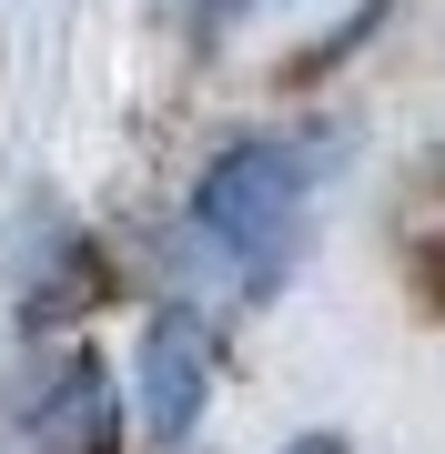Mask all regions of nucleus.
<instances>
[{
  "mask_svg": "<svg viewBox=\"0 0 445 454\" xmlns=\"http://www.w3.org/2000/svg\"><path fill=\"white\" fill-rule=\"evenodd\" d=\"M193 223L253 293H274L304 253V162L283 142H233L213 152V172L193 182Z\"/></svg>",
  "mask_w": 445,
  "mask_h": 454,
  "instance_id": "1",
  "label": "nucleus"
},
{
  "mask_svg": "<svg viewBox=\"0 0 445 454\" xmlns=\"http://www.w3.org/2000/svg\"><path fill=\"white\" fill-rule=\"evenodd\" d=\"M11 444L20 454H122V404H112V373L91 354H51L20 373L11 394Z\"/></svg>",
  "mask_w": 445,
  "mask_h": 454,
  "instance_id": "2",
  "label": "nucleus"
},
{
  "mask_svg": "<svg viewBox=\"0 0 445 454\" xmlns=\"http://www.w3.org/2000/svg\"><path fill=\"white\" fill-rule=\"evenodd\" d=\"M213 404V333L193 313H152L142 324V354H132V414H142V444H182Z\"/></svg>",
  "mask_w": 445,
  "mask_h": 454,
  "instance_id": "3",
  "label": "nucleus"
},
{
  "mask_svg": "<svg viewBox=\"0 0 445 454\" xmlns=\"http://www.w3.org/2000/svg\"><path fill=\"white\" fill-rule=\"evenodd\" d=\"M283 454H354L345 434H304V444H283Z\"/></svg>",
  "mask_w": 445,
  "mask_h": 454,
  "instance_id": "4",
  "label": "nucleus"
},
{
  "mask_svg": "<svg viewBox=\"0 0 445 454\" xmlns=\"http://www.w3.org/2000/svg\"><path fill=\"white\" fill-rule=\"evenodd\" d=\"M253 11V0H203V20H243Z\"/></svg>",
  "mask_w": 445,
  "mask_h": 454,
  "instance_id": "5",
  "label": "nucleus"
}]
</instances>
